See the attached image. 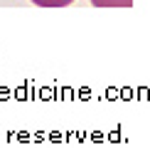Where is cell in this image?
I'll return each mask as SVG.
<instances>
[{
    "instance_id": "cell-2",
    "label": "cell",
    "mask_w": 150,
    "mask_h": 148,
    "mask_svg": "<svg viewBox=\"0 0 150 148\" xmlns=\"http://www.w3.org/2000/svg\"><path fill=\"white\" fill-rule=\"evenodd\" d=\"M35 5H40V8H67V5H71L74 0H32Z\"/></svg>"
},
{
    "instance_id": "cell-1",
    "label": "cell",
    "mask_w": 150,
    "mask_h": 148,
    "mask_svg": "<svg viewBox=\"0 0 150 148\" xmlns=\"http://www.w3.org/2000/svg\"><path fill=\"white\" fill-rule=\"evenodd\" d=\"M96 8H130L133 0H91Z\"/></svg>"
}]
</instances>
